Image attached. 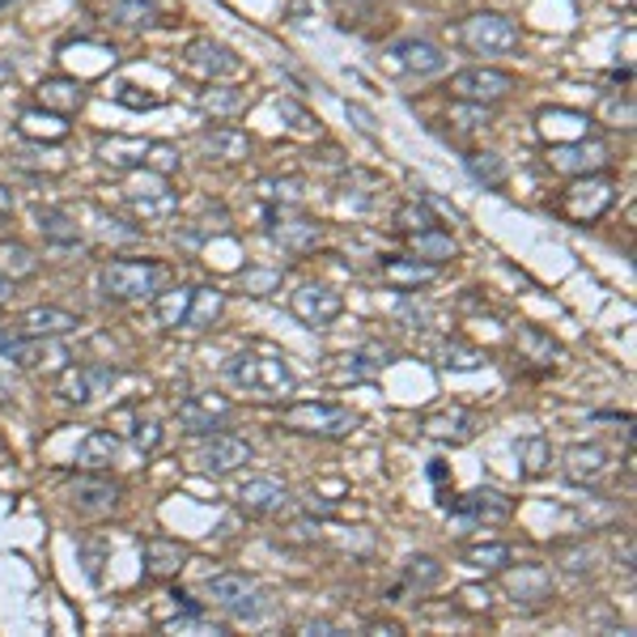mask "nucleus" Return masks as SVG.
<instances>
[{
	"label": "nucleus",
	"instance_id": "31",
	"mask_svg": "<svg viewBox=\"0 0 637 637\" xmlns=\"http://www.w3.org/2000/svg\"><path fill=\"white\" fill-rule=\"evenodd\" d=\"M145 153H149V140H119V137H103L98 140V158L115 170H132L145 167Z\"/></svg>",
	"mask_w": 637,
	"mask_h": 637
},
{
	"label": "nucleus",
	"instance_id": "46",
	"mask_svg": "<svg viewBox=\"0 0 637 637\" xmlns=\"http://www.w3.org/2000/svg\"><path fill=\"white\" fill-rule=\"evenodd\" d=\"M200 107L213 115H238L247 107V94H243V89H209V94L200 98Z\"/></svg>",
	"mask_w": 637,
	"mask_h": 637
},
{
	"label": "nucleus",
	"instance_id": "52",
	"mask_svg": "<svg viewBox=\"0 0 637 637\" xmlns=\"http://www.w3.org/2000/svg\"><path fill=\"white\" fill-rule=\"evenodd\" d=\"M115 98L124 103V107H137V112H149L158 98L153 94H132V85H115Z\"/></svg>",
	"mask_w": 637,
	"mask_h": 637
},
{
	"label": "nucleus",
	"instance_id": "41",
	"mask_svg": "<svg viewBox=\"0 0 637 637\" xmlns=\"http://www.w3.org/2000/svg\"><path fill=\"white\" fill-rule=\"evenodd\" d=\"M188 298H192V289H170V294H153V298H149L153 310H158V319H162V328H183Z\"/></svg>",
	"mask_w": 637,
	"mask_h": 637
},
{
	"label": "nucleus",
	"instance_id": "54",
	"mask_svg": "<svg viewBox=\"0 0 637 637\" xmlns=\"http://www.w3.org/2000/svg\"><path fill=\"white\" fill-rule=\"evenodd\" d=\"M98 553H103V544H82L85 574H89V582H98Z\"/></svg>",
	"mask_w": 637,
	"mask_h": 637
},
{
	"label": "nucleus",
	"instance_id": "24",
	"mask_svg": "<svg viewBox=\"0 0 637 637\" xmlns=\"http://www.w3.org/2000/svg\"><path fill=\"white\" fill-rule=\"evenodd\" d=\"M379 273H383V285L391 289H416V285H429V280L438 277V268L434 264H425V259H400V255H387L383 264H379Z\"/></svg>",
	"mask_w": 637,
	"mask_h": 637
},
{
	"label": "nucleus",
	"instance_id": "34",
	"mask_svg": "<svg viewBox=\"0 0 637 637\" xmlns=\"http://www.w3.org/2000/svg\"><path fill=\"white\" fill-rule=\"evenodd\" d=\"M18 128H22V137H34V140H64V137H68V124H64V115L43 112V107H34V112H22Z\"/></svg>",
	"mask_w": 637,
	"mask_h": 637
},
{
	"label": "nucleus",
	"instance_id": "40",
	"mask_svg": "<svg viewBox=\"0 0 637 637\" xmlns=\"http://www.w3.org/2000/svg\"><path fill=\"white\" fill-rule=\"evenodd\" d=\"M443 582V565L434 561V556H408L404 561V586H413L416 595L421 591H434Z\"/></svg>",
	"mask_w": 637,
	"mask_h": 637
},
{
	"label": "nucleus",
	"instance_id": "17",
	"mask_svg": "<svg viewBox=\"0 0 637 637\" xmlns=\"http://www.w3.org/2000/svg\"><path fill=\"white\" fill-rule=\"evenodd\" d=\"M387 56L400 73H416V77H434L446 68V56L425 39H400V43H391Z\"/></svg>",
	"mask_w": 637,
	"mask_h": 637
},
{
	"label": "nucleus",
	"instance_id": "3",
	"mask_svg": "<svg viewBox=\"0 0 637 637\" xmlns=\"http://www.w3.org/2000/svg\"><path fill=\"white\" fill-rule=\"evenodd\" d=\"M612 200H616V179L608 174H578L561 200H556V213L565 217V222H595V217H604L612 209Z\"/></svg>",
	"mask_w": 637,
	"mask_h": 637
},
{
	"label": "nucleus",
	"instance_id": "59",
	"mask_svg": "<svg viewBox=\"0 0 637 637\" xmlns=\"http://www.w3.org/2000/svg\"><path fill=\"white\" fill-rule=\"evenodd\" d=\"M370 634H400V625H395V620H387V625H370Z\"/></svg>",
	"mask_w": 637,
	"mask_h": 637
},
{
	"label": "nucleus",
	"instance_id": "42",
	"mask_svg": "<svg viewBox=\"0 0 637 637\" xmlns=\"http://www.w3.org/2000/svg\"><path fill=\"white\" fill-rule=\"evenodd\" d=\"M468 174L476 183H485V188H501V183H506V167H501L498 153H489V149L468 153Z\"/></svg>",
	"mask_w": 637,
	"mask_h": 637
},
{
	"label": "nucleus",
	"instance_id": "43",
	"mask_svg": "<svg viewBox=\"0 0 637 637\" xmlns=\"http://www.w3.org/2000/svg\"><path fill=\"white\" fill-rule=\"evenodd\" d=\"M519 459H523V476H544L549 464H553V446L544 443V438H523L519 443Z\"/></svg>",
	"mask_w": 637,
	"mask_h": 637
},
{
	"label": "nucleus",
	"instance_id": "49",
	"mask_svg": "<svg viewBox=\"0 0 637 637\" xmlns=\"http://www.w3.org/2000/svg\"><path fill=\"white\" fill-rule=\"evenodd\" d=\"M277 112L285 115V119H289V128H294V132H306V137H315V132H319V119L306 112V107H298L294 98H280Z\"/></svg>",
	"mask_w": 637,
	"mask_h": 637
},
{
	"label": "nucleus",
	"instance_id": "11",
	"mask_svg": "<svg viewBox=\"0 0 637 637\" xmlns=\"http://www.w3.org/2000/svg\"><path fill=\"white\" fill-rule=\"evenodd\" d=\"M234 416V404L225 395H213V391H200V395H188L179 404V425L192 429V434H213V429H225Z\"/></svg>",
	"mask_w": 637,
	"mask_h": 637
},
{
	"label": "nucleus",
	"instance_id": "48",
	"mask_svg": "<svg viewBox=\"0 0 637 637\" xmlns=\"http://www.w3.org/2000/svg\"><path fill=\"white\" fill-rule=\"evenodd\" d=\"M395 225L404 230V234H416V230H429L434 222V213H429V204H400L395 209Z\"/></svg>",
	"mask_w": 637,
	"mask_h": 637
},
{
	"label": "nucleus",
	"instance_id": "62",
	"mask_svg": "<svg viewBox=\"0 0 637 637\" xmlns=\"http://www.w3.org/2000/svg\"><path fill=\"white\" fill-rule=\"evenodd\" d=\"M353 4H374V0H353Z\"/></svg>",
	"mask_w": 637,
	"mask_h": 637
},
{
	"label": "nucleus",
	"instance_id": "58",
	"mask_svg": "<svg viewBox=\"0 0 637 637\" xmlns=\"http://www.w3.org/2000/svg\"><path fill=\"white\" fill-rule=\"evenodd\" d=\"M9 298H13V280L4 277V273H0V306L9 302Z\"/></svg>",
	"mask_w": 637,
	"mask_h": 637
},
{
	"label": "nucleus",
	"instance_id": "45",
	"mask_svg": "<svg viewBox=\"0 0 637 637\" xmlns=\"http://www.w3.org/2000/svg\"><path fill=\"white\" fill-rule=\"evenodd\" d=\"M145 170H153L158 179H170L179 170V149L167 140H149V153H145Z\"/></svg>",
	"mask_w": 637,
	"mask_h": 637
},
{
	"label": "nucleus",
	"instance_id": "4",
	"mask_svg": "<svg viewBox=\"0 0 637 637\" xmlns=\"http://www.w3.org/2000/svg\"><path fill=\"white\" fill-rule=\"evenodd\" d=\"M285 429L294 434H310V438H349L358 429V416L340 404H319V400H306V404H294L285 408Z\"/></svg>",
	"mask_w": 637,
	"mask_h": 637
},
{
	"label": "nucleus",
	"instance_id": "44",
	"mask_svg": "<svg viewBox=\"0 0 637 637\" xmlns=\"http://www.w3.org/2000/svg\"><path fill=\"white\" fill-rule=\"evenodd\" d=\"M544 124H556V128H561V132L549 137L553 145H561V137H570V140L586 137V124H591V119L578 112H540V128H544Z\"/></svg>",
	"mask_w": 637,
	"mask_h": 637
},
{
	"label": "nucleus",
	"instance_id": "20",
	"mask_svg": "<svg viewBox=\"0 0 637 637\" xmlns=\"http://www.w3.org/2000/svg\"><path fill=\"white\" fill-rule=\"evenodd\" d=\"M506 591L514 595V604L519 599L523 604H544V599H553V574L544 565H519V570L506 565Z\"/></svg>",
	"mask_w": 637,
	"mask_h": 637
},
{
	"label": "nucleus",
	"instance_id": "2",
	"mask_svg": "<svg viewBox=\"0 0 637 637\" xmlns=\"http://www.w3.org/2000/svg\"><path fill=\"white\" fill-rule=\"evenodd\" d=\"M167 268L153 259H112L103 268V289L115 302H149L153 294H162Z\"/></svg>",
	"mask_w": 637,
	"mask_h": 637
},
{
	"label": "nucleus",
	"instance_id": "9",
	"mask_svg": "<svg viewBox=\"0 0 637 637\" xmlns=\"http://www.w3.org/2000/svg\"><path fill=\"white\" fill-rule=\"evenodd\" d=\"M0 358L13 361L18 370H64L68 365V349L56 344V336H22V340H9L0 349Z\"/></svg>",
	"mask_w": 637,
	"mask_h": 637
},
{
	"label": "nucleus",
	"instance_id": "36",
	"mask_svg": "<svg viewBox=\"0 0 637 637\" xmlns=\"http://www.w3.org/2000/svg\"><path fill=\"white\" fill-rule=\"evenodd\" d=\"M485 361H489L485 349H476V344L459 340V336H450V340L438 344V365H443V370H480Z\"/></svg>",
	"mask_w": 637,
	"mask_h": 637
},
{
	"label": "nucleus",
	"instance_id": "19",
	"mask_svg": "<svg viewBox=\"0 0 637 637\" xmlns=\"http://www.w3.org/2000/svg\"><path fill=\"white\" fill-rule=\"evenodd\" d=\"M238 506L247 514H280L289 506V489L273 480V476H251L247 485L238 489Z\"/></svg>",
	"mask_w": 637,
	"mask_h": 637
},
{
	"label": "nucleus",
	"instance_id": "10",
	"mask_svg": "<svg viewBox=\"0 0 637 637\" xmlns=\"http://www.w3.org/2000/svg\"><path fill=\"white\" fill-rule=\"evenodd\" d=\"M289 310L310 328H328V323H336L344 315V298L332 285H302V289L289 294Z\"/></svg>",
	"mask_w": 637,
	"mask_h": 637
},
{
	"label": "nucleus",
	"instance_id": "12",
	"mask_svg": "<svg viewBox=\"0 0 637 637\" xmlns=\"http://www.w3.org/2000/svg\"><path fill=\"white\" fill-rule=\"evenodd\" d=\"M112 383H115L112 365H64L56 391L60 400H68V404H89V400H98Z\"/></svg>",
	"mask_w": 637,
	"mask_h": 637
},
{
	"label": "nucleus",
	"instance_id": "50",
	"mask_svg": "<svg viewBox=\"0 0 637 637\" xmlns=\"http://www.w3.org/2000/svg\"><path fill=\"white\" fill-rule=\"evenodd\" d=\"M561 565H565V570H570V574H586V570H591V549H586V544H578V549H561Z\"/></svg>",
	"mask_w": 637,
	"mask_h": 637
},
{
	"label": "nucleus",
	"instance_id": "25",
	"mask_svg": "<svg viewBox=\"0 0 637 637\" xmlns=\"http://www.w3.org/2000/svg\"><path fill=\"white\" fill-rule=\"evenodd\" d=\"M604 471H608V450L599 443L570 446V450H565V476H570L574 485H595Z\"/></svg>",
	"mask_w": 637,
	"mask_h": 637
},
{
	"label": "nucleus",
	"instance_id": "47",
	"mask_svg": "<svg viewBox=\"0 0 637 637\" xmlns=\"http://www.w3.org/2000/svg\"><path fill=\"white\" fill-rule=\"evenodd\" d=\"M243 289L247 294H255V298H264V294H273V289H280V280H285V273L280 268H247L243 273Z\"/></svg>",
	"mask_w": 637,
	"mask_h": 637
},
{
	"label": "nucleus",
	"instance_id": "13",
	"mask_svg": "<svg viewBox=\"0 0 637 637\" xmlns=\"http://www.w3.org/2000/svg\"><path fill=\"white\" fill-rule=\"evenodd\" d=\"M195 464H200V471H209V476H230V471H238L243 464H251V443H243L238 434H209V443L200 446Z\"/></svg>",
	"mask_w": 637,
	"mask_h": 637
},
{
	"label": "nucleus",
	"instance_id": "53",
	"mask_svg": "<svg viewBox=\"0 0 637 637\" xmlns=\"http://www.w3.org/2000/svg\"><path fill=\"white\" fill-rule=\"evenodd\" d=\"M158 443H162V425H158V421H140V425H137V446H140V450H153Z\"/></svg>",
	"mask_w": 637,
	"mask_h": 637
},
{
	"label": "nucleus",
	"instance_id": "60",
	"mask_svg": "<svg viewBox=\"0 0 637 637\" xmlns=\"http://www.w3.org/2000/svg\"><path fill=\"white\" fill-rule=\"evenodd\" d=\"M9 340H13V336H9V328H0V349H4V344H9Z\"/></svg>",
	"mask_w": 637,
	"mask_h": 637
},
{
	"label": "nucleus",
	"instance_id": "29",
	"mask_svg": "<svg viewBox=\"0 0 637 637\" xmlns=\"http://www.w3.org/2000/svg\"><path fill=\"white\" fill-rule=\"evenodd\" d=\"M273 238H277V243L289 251V255H306V251L319 247V238H323V225L306 222V217H280V225L273 230Z\"/></svg>",
	"mask_w": 637,
	"mask_h": 637
},
{
	"label": "nucleus",
	"instance_id": "5",
	"mask_svg": "<svg viewBox=\"0 0 637 637\" xmlns=\"http://www.w3.org/2000/svg\"><path fill=\"white\" fill-rule=\"evenodd\" d=\"M459 39H464V47L476 52V56H510V52H519V43H523L519 26H514L510 18H501V13H476V18H468V22L459 26Z\"/></svg>",
	"mask_w": 637,
	"mask_h": 637
},
{
	"label": "nucleus",
	"instance_id": "21",
	"mask_svg": "<svg viewBox=\"0 0 637 637\" xmlns=\"http://www.w3.org/2000/svg\"><path fill=\"white\" fill-rule=\"evenodd\" d=\"M183 565H188V544L167 540V535L145 540V574H149V578L167 582V578H174Z\"/></svg>",
	"mask_w": 637,
	"mask_h": 637
},
{
	"label": "nucleus",
	"instance_id": "51",
	"mask_svg": "<svg viewBox=\"0 0 637 637\" xmlns=\"http://www.w3.org/2000/svg\"><path fill=\"white\" fill-rule=\"evenodd\" d=\"M349 119L358 124V132L361 137H370V140H379V124H374V115L365 112L361 103H349Z\"/></svg>",
	"mask_w": 637,
	"mask_h": 637
},
{
	"label": "nucleus",
	"instance_id": "33",
	"mask_svg": "<svg viewBox=\"0 0 637 637\" xmlns=\"http://www.w3.org/2000/svg\"><path fill=\"white\" fill-rule=\"evenodd\" d=\"M34 222L43 230V238H47V243H60V247H68V243L82 238V225L73 222L64 209H34Z\"/></svg>",
	"mask_w": 637,
	"mask_h": 637
},
{
	"label": "nucleus",
	"instance_id": "35",
	"mask_svg": "<svg viewBox=\"0 0 637 637\" xmlns=\"http://www.w3.org/2000/svg\"><path fill=\"white\" fill-rule=\"evenodd\" d=\"M107 22H115V26H153L158 22V0H112Z\"/></svg>",
	"mask_w": 637,
	"mask_h": 637
},
{
	"label": "nucleus",
	"instance_id": "22",
	"mask_svg": "<svg viewBox=\"0 0 637 637\" xmlns=\"http://www.w3.org/2000/svg\"><path fill=\"white\" fill-rule=\"evenodd\" d=\"M18 328H22V336H68L82 328V319L73 310H60V306H30Z\"/></svg>",
	"mask_w": 637,
	"mask_h": 637
},
{
	"label": "nucleus",
	"instance_id": "30",
	"mask_svg": "<svg viewBox=\"0 0 637 637\" xmlns=\"http://www.w3.org/2000/svg\"><path fill=\"white\" fill-rule=\"evenodd\" d=\"M128 209L145 217V222H167L179 213V192H167V188H158V192H128Z\"/></svg>",
	"mask_w": 637,
	"mask_h": 637
},
{
	"label": "nucleus",
	"instance_id": "6",
	"mask_svg": "<svg viewBox=\"0 0 637 637\" xmlns=\"http://www.w3.org/2000/svg\"><path fill=\"white\" fill-rule=\"evenodd\" d=\"M183 60L195 77L204 82H230V77H243V56L234 47H225L217 39H192L183 47Z\"/></svg>",
	"mask_w": 637,
	"mask_h": 637
},
{
	"label": "nucleus",
	"instance_id": "32",
	"mask_svg": "<svg viewBox=\"0 0 637 637\" xmlns=\"http://www.w3.org/2000/svg\"><path fill=\"white\" fill-rule=\"evenodd\" d=\"M115 455H119V438H115L112 429H89L77 446V464L82 468H107Z\"/></svg>",
	"mask_w": 637,
	"mask_h": 637
},
{
	"label": "nucleus",
	"instance_id": "18",
	"mask_svg": "<svg viewBox=\"0 0 637 637\" xmlns=\"http://www.w3.org/2000/svg\"><path fill=\"white\" fill-rule=\"evenodd\" d=\"M68 501L82 514H112L115 506H119V485L107 480V476H82V480H73Z\"/></svg>",
	"mask_w": 637,
	"mask_h": 637
},
{
	"label": "nucleus",
	"instance_id": "38",
	"mask_svg": "<svg viewBox=\"0 0 637 637\" xmlns=\"http://www.w3.org/2000/svg\"><path fill=\"white\" fill-rule=\"evenodd\" d=\"M259 195L273 200V204H285V209H298L306 200V183L294 179V174H273V179H259Z\"/></svg>",
	"mask_w": 637,
	"mask_h": 637
},
{
	"label": "nucleus",
	"instance_id": "27",
	"mask_svg": "<svg viewBox=\"0 0 637 637\" xmlns=\"http://www.w3.org/2000/svg\"><path fill=\"white\" fill-rule=\"evenodd\" d=\"M39 107L56 115H77L85 107V85L73 77H52L39 85Z\"/></svg>",
	"mask_w": 637,
	"mask_h": 637
},
{
	"label": "nucleus",
	"instance_id": "23",
	"mask_svg": "<svg viewBox=\"0 0 637 637\" xmlns=\"http://www.w3.org/2000/svg\"><path fill=\"white\" fill-rule=\"evenodd\" d=\"M225 310V294L217 285H200L192 289V298H188V315H183V328L188 332H209L217 319H222Z\"/></svg>",
	"mask_w": 637,
	"mask_h": 637
},
{
	"label": "nucleus",
	"instance_id": "57",
	"mask_svg": "<svg viewBox=\"0 0 637 637\" xmlns=\"http://www.w3.org/2000/svg\"><path fill=\"white\" fill-rule=\"evenodd\" d=\"M4 213H13V192L0 183V217H4Z\"/></svg>",
	"mask_w": 637,
	"mask_h": 637
},
{
	"label": "nucleus",
	"instance_id": "28",
	"mask_svg": "<svg viewBox=\"0 0 637 637\" xmlns=\"http://www.w3.org/2000/svg\"><path fill=\"white\" fill-rule=\"evenodd\" d=\"M408 247H413V255H421L425 264H434V268H443V264H450V259L459 255V243L446 234L443 225H429V230L408 234Z\"/></svg>",
	"mask_w": 637,
	"mask_h": 637
},
{
	"label": "nucleus",
	"instance_id": "61",
	"mask_svg": "<svg viewBox=\"0 0 637 637\" xmlns=\"http://www.w3.org/2000/svg\"><path fill=\"white\" fill-rule=\"evenodd\" d=\"M9 4H18V0H0V13H4V9H9Z\"/></svg>",
	"mask_w": 637,
	"mask_h": 637
},
{
	"label": "nucleus",
	"instance_id": "8",
	"mask_svg": "<svg viewBox=\"0 0 637 637\" xmlns=\"http://www.w3.org/2000/svg\"><path fill=\"white\" fill-rule=\"evenodd\" d=\"M514 85L519 82H514L510 73H501V68H464V73L450 77V94H455L459 103L493 107L506 94H514Z\"/></svg>",
	"mask_w": 637,
	"mask_h": 637
},
{
	"label": "nucleus",
	"instance_id": "56",
	"mask_svg": "<svg viewBox=\"0 0 637 637\" xmlns=\"http://www.w3.org/2000/svg\"><path fill=\"white\" fill-rule=\"evenodd\" d=\"M302 634H340V629L328 625V620H310V625H302Z\"/></svg>",
	"mask_w": 637,
	"mask_h": 637
},
{
	"label": "nucleus",
	"instance_id": "26",
	"mask_svg": "<svg viewBox=\"0 0 637 637\" xmlns=\"http://www.w3.org/2000/svg\"><path fill=\"white\" fill-rule=\"evenodd\" d=\"M200 149H204L213 162H243L251 153V140L247 132H238V128H230V124H217V128H209V132L200 137Z\"/></svg>",
	"mask_w": 637,
	"mask_h": 637
},
{
	"label": "nucleus",
	"instance_id": "15",
	"mask_svg": "<svg viewBox=\"0 0 637 637\" xmlns=\"http://www.w3.org/2000/svg\"><path fill=\"white\" fill-rule=\"evenodd\" d=\"M450 510L459 519H471V523H506L514 514V501L498 493V489H471V493L450 501Z\"/></svg>",
	"mask_w": 637,
	"mask_h": 637
},
{
	"label": "nucleus",
	"instance_id": "1",
	"mask_svg": "<svg viewBox=\"0 0 637 637\" xmlns=\"http://www.w3.org/2000/svg\"><path fill=\"white\" fill-rule=\"evenodd\" d=\"M225 383L247 395H259V400H277V395H289L294 391V370L285 358H273V353H234L225 361Z\"/></svg>",
	"mask_w": 637,
	"mask_h": 637
},
{
	"label": "nucleus",
	"instance_id": "16",
	"mask_svg": "<svg viewBox=\"0 0 637 637\" xmlns=\"http://www.w3.org/2000/svg\"><path fill=\"white\" fill-rule=\"evenodd\" d=\"M425 438H434V443H446V446H464L476 438V429H480V416L471 413V408H443V413L425 416Z\"/></svg>",
	"mask_w": 637,
	"mask_h": 637
},
{
	"label": "nucleus",
	"instance_id": "37",
	"mask_svg": "<svg viewBox=\"0 0 637 637\" xmlns=\"http://www.w3.org/2000/svg\"><path fill=\"white\" fill-rule=\"evenodd\" d=\"M0 273L9 280H30L39 273V255L26 243H0Z\"/></svg>",
	"mask_w": 637,
	"mask_h": 637
},
{
	"label": "nucleus",
	"instance_id": "55",
	"mask_svg": "<svg viewBox=\"0 0 637 637\" xmlns=\"http://www.w3.org/2000/svg\"><path fill=\"white\" fill-rule=\"evenodd\" d=\"M459 595H464V599H468V608H489V591H485V586H464V591H459Z\"/></svg>",
	"mask_w": 637,
	"mask_h": 637
},
{
	"label": "nucleus",
	"instance_id": "14",
	"mask_svg": "<svg viewBox=\"0 0 637 637\" xmlns=\"http://www.w3.org/2000/svg\"><path fill=\"white\" fill-rule=\"evenodd\" d=\"M204 591H209V599L213 604H222L230 608L234 616H255L259 612V591H255V582L247 574H213V578L204 582Z\"/></svg>",
	"mask_w": 637,
	"mask_h": 637
},
{
	"label": "nucleus",
	"instance_id": "39",
	"mask_svg": "<svg viewBox=\"0 0 637 637\" xmlns=\"http://www.w3.org/2000/svg\"><path fill=\"white\" fill-rule=\"evenodd\" d=\"M510 556H514V553H510V544L489 540V544H468V549H464V565L493 574V570H506V565H510Z\"/></svg>",
	"mask_w": 637,
	"mask_h": 637
},
{
	"label": "nucleus",
	"instance_id": "7",
	"mask_svg": "<svg viewBox=\"0 0 637 637\" xmlns=\"http://www.w3.org/2000/svg\"><path fill=\"white\" fill-rule=\"evenodd\" d=\"M608 162H612V149L595 137L561 140V145L549 149V167H553L556 174H570V179H578V174H595V170H604Z\"/></svg>",
	"mask_w": 637,
	"mask_h": 637
}]
</instances>
